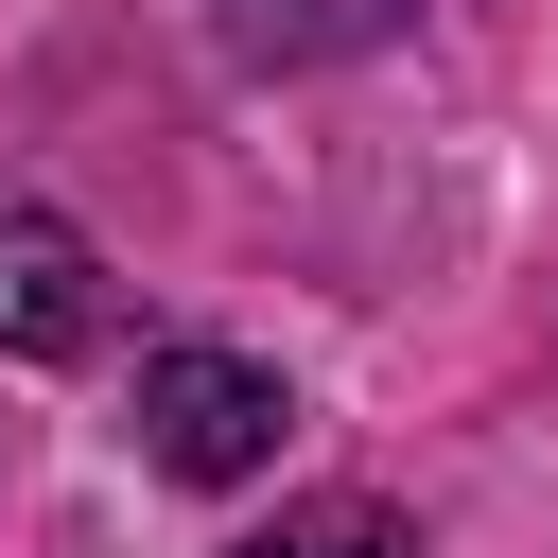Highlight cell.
<instances>
[{"label":"cell","mask_w":558,"mask_h":558,"mask_svg":"<svg viewBox=\"0 0 558 558\" xmlns=\"http://www.w3.org/2000/svg\"><path fill=\"white\" fill-rule=\"evenodd\" d=\"M279 366H244V349H140V453L174 471V488H244V471H279Z\"/></svg>","instance_id":"1"},{"label":"cell","mask_w":558,"mask_h":558,"mask_svg":"<svg viewBox=\"0 0 558 558\" xmlns=\"http://www.w3.org/2000/svg\"><path fill=\"white\" fill-rule=\"evenodd\" d=\"M244 558H418V541H401L384 506H296V523H262Z\"/></svg>","instance_id":"4"},{"label":"cell","mask_w":558,"mask_h":558,"mask_svg":"<svg viewBox=\"0 0 558 558\" xmlns=\"http://www.w3.org/2000/svg\"><path fill=\"white\" fill-rule=\"evenodd\" d=\"M0 349L17 366H87L105 349V262L70 209H0Z\"/></svg>","instance_id":"2"},{"label":"cell","mask_w":558,"mask_h":558,"mask_svg":"<svg viewBox=\"0 0 558 558\" xmlns=\"http://www.w3.org/2000/svg\"><path fill=\"white\" fill-rule=\"evenodd\" d=\"M209 35H227L244 70H314V52H366V35H401V0H209Z\"/></svg>","instance_id":"3"}]
</instances>
